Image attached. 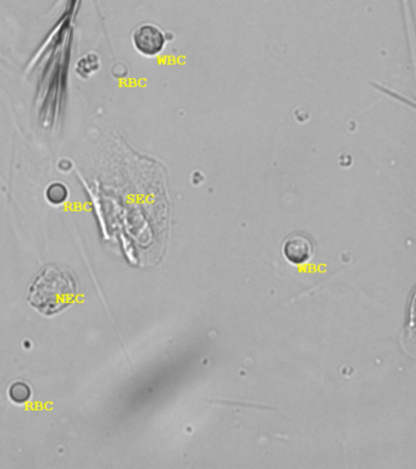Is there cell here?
I'll return each instance as SVG.
<instances>
[{
	"instance_id": "cell-1",
	"label": "cell",
	"mask_w": 416,
	"mask_h": 469,
	"mask_svg": "<svg viewBox=\"0 0 416 469\" xmlns=\"http://www.w3.org/2000/svg\"><path fill=\"white\" fill-rule=\"evenodd\" d=\"M77 292L75 277L65 268L49 266L33 281L28 301L45 315L59 313L74 302Z\"/></svg>"
},
{
	"instance_id": "cell-2",
	"label": "cell",
	"mask_w": 416,
	"mask_h": 469,
	"mask_svg": "<svg viewBox=\"0 0 416 469\" xmlns=\"http://www.w3.org/2000/svg\"><path fill=\"white\" fill-rule=\"evenodd\" d=\"M165 34L159 27L145 23L139 26L134 33V44L139 53L145 55H156L165 47Z\"/></svg>"
},
{
	"instance_id": "cell-3",
	"label": "cell",
	"mask_w": 416,
	"mask_h": 469,
	"mask_svg": "<svg viewBox=\"0 0 416 469\" xmlns=\"http://www.w3.org/2000/svg\"><path fill=\"white\" fill-rule=\"evenodd\" d=\"M283 256L294 266L305 264L314 256L315 247L308 236L293 234L283 242Z\"/></svg>"
},
{
	"instance_id": "cell-4",
	"label": "cell",
	"mask_w": 416,
	"mask_h": 469,
	"mask_svg": "<svg viewBox=\"0 0 416 469\" xmlns=\"http://www.w3.org/2000/svg\"><path fill=\"white\" fill-rule=\"evenodd\" d=\"M31 388L23 383V381H17L11 385L9 389V396L11 400L17 403H25L31 399Z\"/></svg>"
},
{
	"instance_id": "cell-5",
	"label": "cell",
	"mask_w": 416,
	"mask_h": 469,
	"mask_svg": "<svg viewBox=\"0 0 416 469\" xmlns=\"http://www.w3.org/2000/svg\"><path fill=\"white\" fill-rule=\"evenodd\" d=\"M67 197V190L61 183H54L47 190V198L53 204H60Z\"/></svg>"
}]
</instances>
